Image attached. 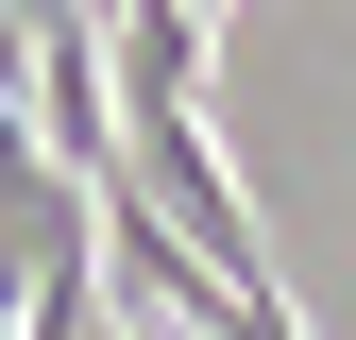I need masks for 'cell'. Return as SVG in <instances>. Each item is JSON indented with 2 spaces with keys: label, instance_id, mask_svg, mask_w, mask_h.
Segmentation results:
<instances>
[{
  "label": "cell",
  "instance_id": "obj_1",
  "mask_svg": "<svg viewBox=\"0 0 356 340\" xmlns=\"http://www.w3.org/2000/svg\"><path fill=\"white\" fill-rule=\"evenodd\" d=\"M220 340H305V323H289V289H272V272H254V289H238V307H220Z\"/></svg>",
  "mask_w": 356,
  "mask_h": 340
}]
</instances>
